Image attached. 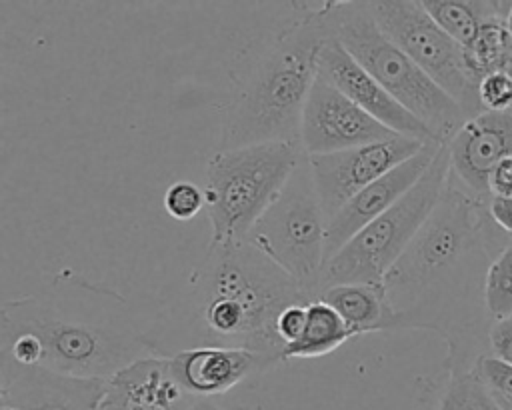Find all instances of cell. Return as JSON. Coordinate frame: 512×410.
<instances>
[{"label": "cell", "mask_w": 512, "mask_h": 410, "mask_svg": "<svg viewBox=\"0 0 512 410\" xmlns=\"http://www.w3.org/2000/svg\"><path fill=\"white\" fill-rule=\"evenodd\" d=\"M512 242L488 200L450 174L440 202L382 280L392 330H428L446 342V368L476 370L490 356L484 286L492 260Z\"/></svg>", "instance_id": "1"}, {"label": "cell", "mask_w": 512, "mask_h": 410, "mask_svg": "<svg viewBox=\"0 0 512 410\" xmlns=\"http://www.w3.org/2000/svg\"><path fill=\"white\" fill-rule=\"evenodd\" d=\"M312 298L250 242L208 244L186 288L146 328L152 354L172 358L198 346L242 348L282 362L276 320L292 304Z\"/></svg>", "instance_id": "2"}, {"label": "cell", "mask_w": 512, "mask_h": 410, "mask_svg": "<svg viewBox=\"0 0 512 410\" xmlns=\"http://www.w3.org/2000/svg\"><path fill=\"white\" fill-rule=\"evenodd\" d=\"M144 336L122 294L70 270L0 308V358L76 378L110 380L154 356Z\"/></svg>", "instance_id": "3"}, {"label": "cell", "mask_w": 512, "mask_h": 410, "mask_svg": "<svg viewBox=\"0 0 512 410\" xmlns=\"http://www.w3.org/2000/svg\"><path fill=\"white\" fill-rule=\"evenodd\" d=\"M286 22L242 50L222 112L218 150L266 142L300 146V122L330 36L324 2H290Z\"/></svg>", "instance_id": "4"}, {"label": "cell", "mask_w": 512, "mask_h": 410, "mask_svg": "<svg viewBox=\"0 0 512 410\" xmlns=\"http://www.w3.org/2000/svg\"><path fill=\"white\" fill-rule=\"evenodd\" d=\"M330 34L346 52L440 144H446L466 122L462 108L376 24L366 2H324Z\"/></svg>", "instance_id": "5"}, {"label": "cell", "mask_w": 512, "mask_h": 410, "mask_svg": "<svg viewBox=\"0 0 512 410\" xmlns=\"http://www.w3.org/2000/svg\"><path fill=\"white\" fill-rule=\"evenodd\" d=\"M306 154L288 142L216 150L206 164L204 196L210 246L246 242Z\"/></svg>", "instance_id": "6"}, {"label": "cell", "mask_w": 512, "mask_h": 410, "mask_svg": "<svg viewBox=\"0 0 512 410\" xmlns=\"http://www.w3.org/2000/svg\"><path fill=\"white\" fill-rule=\"evenodd\" d=\"M448 174V150L442 144L422 178L324 264L320 292L338 284H382L388 270L434 212L444 194Z\"/></svg>", "instance_id": "7"}, {"label": "cell", "mask_w": 512, "mask_h": 410, "mask_svg": "<svg viewBox=\"0 0 512 410\" xmlns=\"http://www.w3.org/2000/svg\"><path fill=\"white\" fill-rule=\"evenodd\" d=\"M326 228L328 220L314 188L308 156H304L246 242L318 300L326 264Z\"/></svg>", "instance_id": "8"}, {"label": "cell", "mask_w": 512, "mask_h": 410, "mask_svg": "<svg viewBox=\"0 0 512 410\" xmlns=\"http://www.w3.org/2000/svg\"><path fill=\"white\" fill-rule=\"evenodd\" d=\"M380 30L422 68L454 102L466 120L480 114L478 84L464 64V50L414 0L366 2Z\"/></svg>", "instance_id": "9"}, {"label": "cell", "mask_w": 512, "mask_h": 410, "mask_svg": "<svg viewBox=\"0 0 512 410\" xmlns=\"http://www.w3.org/2000/svg\"><path fill=\"white\" fill-rule=\"evenodd\" d=\"M426 144L430 142L396 136L342 152L308 156L314 188L326 220H330L366 186L418 154Z\"/></svg>", "instance_id": "10"}, {"label": "cell", "mask_w": 512, "mask_h": 410, "mask_svg": "<svg viewBox=\"0 0 512 410\" xmlns=\"http://www.w3.org/2000/svg\"><path fill=\"white\" fill-rule=\"evenodd\" d=\"M392 132L332 84L316 76L300 122V148L306 156L342 152L396 138Z\"/></svg>", "instance_id": "11"}, {"label": "cell", "mask_w": 512, "mask_h": 410, "mask_svg": "<svg viewBox=\"0 0 512 410\" xmlns=\"http://www.w3.org/2000/svg\"><path fill=\"white\" fill-rule=\"evenodd\" d=\"M108 380L76 378L0 358L2 410H98Z\"/></svg>", "instance_id": "12"}, {"label": "cell", "mask_w": 512, "mask_h": 410, "mask_svg": "<svg viewBox=\"0 0 512 410\" xmlns=\"http://www.w3.org/2000/svg\"><path fill=\"white\" fill-rule=\"evenodd\" d=\"M316 68L322 80L332 84L392 132L406 138H416L420 142H438L434 134L404 106H400L332 34L318 50Z\"/></svg>", "instance_id": "13"}, {"label": "cell", "mask_w": 512, "mask_h": 410, "mask_svg": "<svg viewBox=\"0 0 512 410\" xmlns=\"http://www.w3.org/2000/svg\"><path fill=\"white\" fill-rule=\"evenodd\" d=\"M444 146L450 176L470 194L490 200V174L512 154V110L480 112L468 118Z\"/></svg>", "instance_id": "14"}, {"label": "cell", "mask_w": 512, "mask_h": 410, "mask_svg": "<svg viewBox=\"0 0 512 410\" xmlns=\"http://www.w3.org/2000/svg\"><path fill=\"white\" fill-rule=\"evenodd\" d=\"M442 144L430 142L418 154L398 164L394 170L366 186L350 202H346L326 228V262L366 224L392 208L428 170Z\"/></svg>", "instance_id": "15"}, {"label": "cell", "mask_w": 512, "mask_h": 410, "mask_svg": "<svg viewBox=\"0 0 512 410\" xmlns=\"http://www.w3.org/2000/svg\"><path fill=\"white\" fill-rule=\"evenodd\" d=\"M170 362L176 380L194 398H218L238 384L278 366L266 354L222 346L188 348L174 354Z\"/></svg>", "instance_id": "16"}, {"label": "cell", "mask_w": 512, "mask_h": 410, "mask_svg": "<svg viewBox=\"0 0 512 410\" xmlns=\"http://www.w3.org/2000/svg\"><path fill=\"white\" fill-rule=\"evenodd\" d=\"M190 400L172 372L170 358L156 354L116 372L104 394V402L120 410H186Z\"/></svg>", "instance_id": "17"}, {"label": "cell", "mask_w": 512, "mask_h": 410, "mask_svg": "<svg viewBox=\"0 0 512 410\" xmlns=\"http://www.w3.org/2000/svg\"><path fill=\"white\" fill-rule=\"evenodd\" d=\"M410 410H502L486 388L478 370H452L442 366L416 380Z\"/></svg>", "instance_id": "18"}, {"label": "cell", "mask_w": 512, "mask_h": 410, "mask_svg": "<svg viewBox=\"0 0 512 410\" xmlns=\"http://www.w3.org/2000/svg\"><path fill=\"white\" fill-rule=\"evenodd\" d=\"M330 304L354 332V336L392 330V310L382 284H338L318 296Z\"/></svg>", "instance_id": "19"}, {"label": "cell", "mask_w": 512, "mask_h": 410, "mask_svg": "<svg viewBox=\"0 0 512 410\" xmlns=\"http://www.w3.org/2000/svg\"><path fill=\"white\" fill-rule=\"evenodd\" d=\"M352 338H356L354 332L330 304L312 300L306 304L304 332L296 342L284 346L282 362L326 356Z\"/></svg>", "instance_id": "20"}, {"label": "cell", "mask_w": 512, "mask_h": 410, "mask_svg": "<svg viewBox=\"0 0 512 410\" xmlns=\"http://www.w3.org/2000/svg\"><path fill=\"white\" fill-rule=\"evenodd\" d=\"M430 18L462 48H466L484 20L508 16L512 2L498 0H420Z\"/></svg>", "instance_id": "21"}, {"label": "cell", "mask_w": 512, "mask_h": 410, "mask_svg": "<svg viewBox=\"0 0 512 410\" xmlns=\"http://www.w3.org/2000/svg\"><path fill=\"white\" fill-rule=\"evenodd\" d=\"M462 50L466 70L476 84L492 72H512V38L506 26V16L484 20L474 40Z\"/></svg>", "instance_id": "22"}, {"label": "cell", "mask_w": 512, "mask_h": 410, "mask_svg": "<svg viewBox=\"0 0 512 410\" xmlns=\"http://www.w3.org/2000/svg\"><path fill=\"white\" fill-rule=\"evenodd\" d=\"M484 298L492 320L512 316V242L492 260L486 274Z\"/></svg>", "instance_id": "23"}, {"label": "cell", "mask_w": 512, "mask_h": 410, "mask_svg": "<svg viewBox=\"0 0 512 410\" xmlns=\"http://www.w3.org/2000/svg\"><path fill=\"white\" fill-rule=\"evenodd\" d=\"M162 206L170 218L186 222L206 210V196L198 184L188 180H176L166 188Z\"/></svg>", "instance_id": "24"}, {"label": "cell", "mask_w": 512, "mask_h": 410, "mask_svg": "<svg viewBox=\"0 0 512 410\" xmlns=\"http://www.w3.org/2000/svg\"><path fill=\"white\" fill-rule=\"evenodd\" d=\"M478 102L482 112L512 110V72H492L478 82Z\"/></svg>", "instance_id": "25"}, {"label": "cell", "mask_w": 512, "mask_h": 410, "mask_svg": "<svg viewBox=\"0 0 512 410\" xmlns=\"http://www.w3.org/2000/svg\"><path fill=\"white\" fill-rule=\"evenodd\" d=\"M478 376L486 384V388L500 400L512 402V366L494 358L484 356L478 366Z\"/></svg>", "instance_id": "26"}, {"label": "cell", "mask_w": 512, "mask_h": 410, "mask_svg": "<svg viewBox=\"0 0 512 410\" xmlns=\"http://www.w3.org/2000/svg\"><path fill=\"white\" fill-rule=\"evenodd\" d=\"M306 326V304H292L276 320V332L280 340L286 344L296 342Z\"/></svg>", "instance_id": "27"}, {"label": "cell", "mask_w": 512, "mask_h": 410, "mask_svg": "<svg viewBox=\"0 0 512 410\" xmlns=\"http://www.w3.org/2000/svg\"><path fill=\"white\" fill-rule=\"evenodd\" d=\"M488 344H490V356L512 366V316L492 322Z\"/></svg>", "instance_id": "28"}, {"label": "cell", "mask_w": 512, "mask_h": 410, "mask_svg": "<svg viewBox=\"0 0 512 410\" xmlns=\"http://www.w3.org/2000/svg\"><path fill=\"white\" fill-rule=\"evenodd\" d=\"M490 198H512V154L506 156L490 174Z\"/></svg>", "instance_id": "29"}, {"label": "cell", "mask_w": 512, "mask_h": 410, "mask_svg": "<svg viewBox=\"0 0 512 410\" xmlns=\"http://www.w3.org/2000/svg\"><path fill=\"white\" fill-rule=\"evenodd\" d=\"M488 214L504 234L512 236V198H490Z\"/></svg>", "instance_id": "30"}, {"label": "cell", "mask_w": 512, "mask_h": 410, "mask_svg": "<svg viewBox=\"0 0 512 410\" xmlns=\"http://www.w3.org/2000/svg\"><path fill=\"white\" fill-rule=\"evenodd\" d=\"M186 410H232V408L226 406L224 402H220V398H194L192 396Z\"/></svg>", "instance_id": "31"}, {"label": "cell", "mask_w": 512, "mask_h": 410, "mask_svg": "<svg viewBox=\"0 0 512 410\" xmlns=\"http://www.w3.org/2000/svg\"><path fill=\"white\" fill-rule=\"evenodd\" d=\"M506 26H508V32H510V38H512V8H510V12L506 16Z\"/></svg>", "instance_id": "32"}, {"label": "cell", "mask_w": 512, "mask_h": 410, "mask_svg": "<svg viewBox=\"0 0 512 410\" xmlns=\"http://www.w3.org/2000/svg\"><path fill=\"white\" fill-rule=\"evenodd\" d=\"M98 410H120V408H116V406H112V404H108V402L102 400V404H100Z\"/></svg>", "instance_id": "33"}]
</instances>
